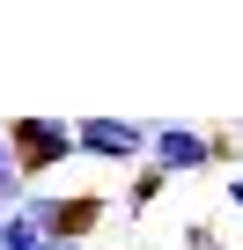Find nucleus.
Instances as JSON below:
<instances>
[{"mask_svg": "<svg viewBox=\"0 0 243 250\" xmlns=\"http://www.w3.org/2000/svg\"><path fill=\"white\" fill-rule=\"evenodd\" d=\"M8 140H15V162L22 177H44V169H66L81 155V133H74V118H8Z\"/></svg>", "mask_w": 243, "mask_h": 250, "instance_id": "f257e3e1", "label": "nucleus"}, {"mask_svg": "<svg viewBox=\"0 0 243 250\" xmlns=\"http://www.w3.org/2000/svg\"><path fill=\"white\" fill-rule=\"evenodd\" d=\"M228 147H236L228 133H199V125H155L148 169H162V177H199V169H214Z\"/></svg>", "mask_w": 243, "mask_h": 250, "instance_id": "f03ea898", "label": "nucleus"}, {"mask_svg": "<svg viewBox=\"0 0 243 250\" xmlns=\"http://www.w3.org/2000/svg\"><path fill=\"white\" fill-rule=\"evenodd\" d=\"M22 213H30V221H37L52 243H88V228L110 213V199H88V191H81V199H59V191H30V206H22Z\"/></svg>", "mask_w": 243, "mask_h": 250, "instance_id": "7ed1b4c3", "label": "nucleus"}, {"mask_svg": "<svg viewBox=\"0 0 243 250\" xmlns=\"http://www.w3.org/2000/svg\"><path fill=\"white\" fill-rule=\"evenodd\" d=\"M74 133H81V155L118 162V169L155 147V125H133V118H74Z\"/></svg>", "mask_w": 243, "mask_h": 250, "instance_id": "20e7f679", "label": "nucleus"}, {"mask_svg": "<svg viewBox=\"0 0 243 250\" xmlns=\"http://www.w3.org/2000/svg\"><path fill=\"white\" fill-rule=\"evenodd\" d=\"M30 206V177L15 162V140H8V125H0V213H22Z\"/></svg>", "mask_w": 243, "mask_h": 250, "instance_id": "39448f33", "label": "nucleus"}, {"mask_svg": "<svg viewBox=\"0 0 243 250\" xmlns=\"http://www.w3.org/2000/svg\"><path fill=\"white\" fill-rule=\"evenodd\" d=\"M0 250H52V235L30 213H0Z\"/></svg>", "mask_w": 243, "mask_h": 250, "instance_id": "423d86ee", "label": "nucleus"}, {"mask_svg": "<svg viewBox=\"0 0 243 250\" xmlns=\"http://www.w3.org/2000/svg\"><path fill=\"white\" fill-rule=\"evenodd\" d=\"M162 184H170V177H162V169H140V177H133V199H126V206H133V213H148V206H155V191H162Z\"/></svg>", "mask_w": 243, "mask_h": 250, "instance_id": "0eeeda50", "label": "nucleus"}, {"mask_svg": "<svg viewBox=\"0 0 243 250\" xmlns=\"http://www.w3.org/2000/svg\"><path fill=\"white\" fill-rule=\"evenodd\" d=\"M221 199H228V206H236V213H243V169H236V177H228V184H221Z\"/></svg>", "mask_w": 243, "mask_h": 250, "instance_id": "6e6552de", "label": "nucleus"}, {"mask_svg": "<svg viewBox=\"0 0 243 250\" xmlns=\"http://www.w3.org/2000/svg\"><path fill=\"white\" fill-rule=\"evenodd\" d=\"M52 250H81V243H52Z\"/></svg>", "mask_w": 243, "mask_h": 250, "instance_id": "1a4fd4ad", "label": "nucleus"}]
</instances>
